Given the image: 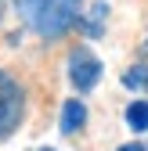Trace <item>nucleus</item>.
Masks as SVG:
<instances>
[{"label":"nucleus","instance_id":"f257e3e1","mask_svg":"<svg viewBox=\"0 0 148 151\" xmlns=\"http://www.w3.org/2000/svg\"><path fill=\"white\" fill-rule=\"evenodd\" d=\"M80 4L83 0H15L22 22L36 36H44V40H58V36H65L76 25L80 22Z\"/></svg>","mask_w":148,"mask_h":151},{"label":"nucleus","instance_id":"f03ea898","mask_svg":"<svg viewBox=\"0 0 148 151\" xmlns=\"http://www.w3.org/2000/svg\"><path fill=\"white\" fill-rule=\"evenodd\" d=\"M22 111H25V93L18 86L15 76H7L0 68V137H7L18 129L22 122Z\"/></svg>","mask_w":148,"mask_h":151},{"label":"nucleus","instance_id":"7ed1b4c3","mask_svg":"<svg viewBox=\"0 0 148 151\" xmlns=\"http://www.w3.org/2000/svg\"><path fill=\"white\" fill-rule=\"evenodd\" d=\"M69 79H72L76 90H94L98 79H101V61L87 47H76L69 54Z\"/></svg>","mask_w":148,"mask_h":151},{"label":"nucleus","instance_id":"20e7f679","mask_svg":"<svg viewBox=\"0 0 148 151\" xmlns=\"http://www.w3.org/2000/svg\"><path fill=\"white\" fill-rule=\"evenodd\" d=\"M83 122H87V104L69 97L62 108V133H76V129H83Z\"/></svg>","mask_w":148,"mask_h":151},{"label":"nucleus","instance_id":"39448f33","mask_svg":"<svg viewBox=\"0 0 148 151\" xmlns=\"http://www.w3.org/2000/svg\"><path fill=\"white\" fill-rule=\"evenodd\" d=\"M126 126H130L134 133H148V101L126 104Z\"/></svg>","mask_w":148,"mask_h":151},{"label":"nucleus","instance_id":"423d86ee","mask_svg":"<svg viewBox=\"0 0 148 151\" xmlns=\"http://www.w3.org/2000/svg\"><path fill=\"white\" fill-rule=\"evenodd\" d=\"M123 86L126 90H148V65H134L123 72Z\"/></svg>","mask_w":148,"mask_h":151},{"label":"nucleus","instance_id":"0eeeda50","mask_svg":"<svg viewBox=\"0 0 148 151\" xmlns=\"http://www.w3.org/2000/svg\"><path fill=\"white\" fill-rule=\"evenodd\" d=\"M105 14H108V4H94V7H90V22H87L83 29H87L90 36H98V32H101V18H105Z\"/></svg>","mask_w":148,"mask_h":151},{"label":"nucleus","instance_id":"6e6552de","mask_svg":"<svg viewBox=\"0 0 148 151\" xmlns=\"http://www.w3.org/2000/svg\"><path fill=\"white\" fill-rule=\"evenodd\" d=\"M119 151H144V144H123Z\"/></svg>","mask_w":148,"mask_h":151},{"label":"nucleus","instance_id":"1a4fd4ad","mask_svg":"<svg viewBox=\"0 0 148 151\" xmlns=\"http://www.w3.org/2000/svg\"><path fill=\"white\" fill-rule=\"evenodd\" d=\"M0 18H4V0H0Z\"/></svg>","mask_w":148,"mask_h":151},{"label":"nucleus","instance_id":"9d476101","mask_svg":"<svg viewBox=\"0 0 148 151\" xmlns=\"http://www.w3.org/2000/svg\"><path fill=\"white\" fill-rule=\"evenodd\" d=\"M44 151H54V147H44Z\"/></svg>","mask_w":148,"mask_h":151}]
</instances>
